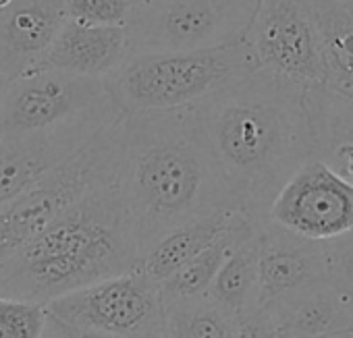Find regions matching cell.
<instances>
[{"instance_id": "6da1fadb", "label": "cell", "mask_w": 353, "mask_h": 338, "mask_svg": "<svg viewBox=\"0 0 353 338\" xmlns=\"http://www.w3.org/2000/svg\"><path fill=\"white\" fill-rule=\"evenodd\" d=\"M206 149L239 208L254 220L312 158L305 89L256 69L194 106Z\"/></svg>"}, {"instance_id": "7a4b0ae2", "label": "cell", "mask_w": 353, "mask_h": 338, "mask_svg": "<svg viewBox=\"0 0 353 338\" xmlns=\"http://www.w3.org/2000/svg\"><path fill=\"white\" fill-rule=\"evenodd\" d=\"M117 189L141 253L183 224L241 210L206 149L194 108L125 114Z\"/></svg>"}, {"instance_id": "3957f363", "label": "cell", "mask_w": 353, "mask_h": 338, "mask_svg": "<svg viewBox=\"0 0 353 338\" xmlns=\"http://www.w3.org/2000/svg\"><path fill=\"white\" fill-rule=\"evenodd\" d=\"M258 69L245 36L190 52L133 54L106 81L123 114L194 108Z\"/></svg>"}, {"instance_id": "277c9868", "label": "cell", "mask_w": 353, "mask_h": 338, "mask_svg": "<svg viewBox=\"0 0 353 338\" xmlns=\"http://www.w3.org/2000/svg\"><path fill=\"white\" fill-rule=\"evenodd\" d=\"M125 143V114L100 127L81 147L0 212V264L42 235L85 196L117 185Z\"/></svg>"}, {"instance_id": "5b68a950", "label": "cell", "mask_w": 353, "mask_h": 338, "mask_svg": "<svg viewBox=\"0 0 353 338\" xmlns=\"http://www.w3.org/2000/svg\"><path fill=\"white\" fill-rule=\"evenodd\" d=\"M258 0H150L133 3L125 30L129 52H190L245 36Z\"/></svg>"}, {"instance_id": "8992f818", "label": "cell", "mask_w": 353, "mask_h": 338, "mask_svg": "<svg viewBox=\"0 0 353 338\" xmlns=\"http://www.w3.org/2000/svg\"><path fill=\"white\" fill-rule=\"evenodd\" d=\"M46 311L65 324L119 338H166L160 288L139 270L59 297L46 305Z\"/></svg>"}, {"instance_id": "52a82bcc", "label": "cell", "mask_w": 353, "mask_h": 338, "mask_svg": "<svg viewBox=\"0 0 353 338\" xmlns=\"http://www.w3.org/2000/svg\"><path fill=\"white\" fill-rule=\"evenodd\" d=\"M114 104L106 81L57 69H32L5 85L0 139L57 129Z\"/></svg>"}, {"instance_id": "ba28073f", "label": "cell", "mask_w": 353, "mask_h": 338, "mask_svg": "<svg viewBox=\"0 0 353 338\" xmlns=\"http://www.w3.org/2000/svg\"><path fill=\"white\" fill-rule=\"evenodd\" d=\"M245 42L260 71L291 85H324L318 36L303 0H258Z\"/></svg>"}, {"instance_id": "9c48e42d", "label": "cell", "mask_w": 353, "mask_h": 338, "mask_svg": "<svg viewBox=\"0 0 353 338\" xmlns=\"http://www.w3.org/2000/svg\"><path fill=\"white\" fill-rule=\"evenodd\" d=\"M268 220L295 235L330 241L353 229V185L310 158L270 204Z\"/></svg>"}, {"instance_id": "30bf717a", "label": "cell", "mask_w": 353, "mask_h": 338, "mask_svg": "<svg viewBox=\"0 0 353 338\" xmlns=\"http://www.w3.org/2000/svg\"><path fill=\"white\" fill-rule=\"evenodd\" d=\"M117 116H123V112L117 104H110L50 131L0 139V212Z\"/></svg>"}, {"instance_id": "8fae6325", "label": "cell", "mask_w": 353, "mask_h": 338, "mask_svg": "<svg viewBox=\"0 0 353 338\" xmlns=\"http://www.w3.org/2000/svg\"><path fill=\"white\" fill-rule=\"evenodd\" d=\"M326 282V247L270 220L258 229V307Z\"/></svg>"}, {"instance_id": "7c38bea8", "label": "cell", "mask_w": 353, "mask_h": 338, "mask_svg": "<svg viewBox=\"0 0 353 338\" xmlns=\"http://www.w3.org/2000/svg\"><path fill=\"white\" fill-rule=\"evenodd\" d=\"M65 21L63 0H13L0 9V79L36 69Z\"/></svg>"}, {"instance_id": "4fadbf2b", "label": "cell", "mask_w": 353, "mask_h": 338, "mask_svg": "<svg viewBox=\"0 0 353 338\" xmlns=\"http://www.w3.org/2000/svg\"><path fill=\"white\" fill-rule=\"evenodd\" d=\"M129 56L125 25H85L67 19L36 69L108 79Z\"/></svg>"}, {"instance_id": "5bb4252c", "label": "cell", "mask_w": 353, "mask_h": 338, "mask_svg": "<svg viewBox=\"0 0 353 338\" xmlns=\"http://www.w3.org/2000/svg\"><path fill=\"white\" fill-rule=\"evenodd\" d=\"M312 158L353 185V98L324 85L305 89Z\"/></svg>"}, {"instance_id": "9a60e30c", "label": "cell", "mask_w": 353, "mask_h": 338, "mask_svg": "<svg viewBox=\"0 0 353 338\" xmlns=\"http://www.w3.org/2000/svg\"><path fill=\"white\" fill-rule=\"evenodd\" d=\"M243 214V210L216 212L212 216L200 218L196 222L183 224L166 233L162 239H158L150 249L141 253L137 270L152 282L160 284L183 264H188L198 253L214 245Z\"/></svg>"}, {"instance_id": "2e32d148", "label": "cell", "mask_w": 353, "mask_h": 338, "mask_svg": "<svg viewBox=\"0 0 353 338\" xmlns=\"http://www.w3.org/2000/svg\"><path fill=\"white\" fill-rule=\"evenodd\" d=\"M314 23L324 87L353 98V7L336 0H303Z\"/></svg>"}, {"instance_id": "e0dca14e", "label": "cell", "mask_w": 353, "mask_h": 338, "mask_svg": "<svg viewBox=\"0 0 353 338\" xmlns=\"http://www.w3.org/2000/svg\"><path fill=\"white\" fill-rule=\"evenodd\" d=\"M268 309L279 338H318L353 330V315L328 282L268 305Z\"/></svg>"}, {"instance_id": "ac0fdd59", "label": "cell", "mask_w": 353, "mask_h": 338, "mask_svg": "<svg viewBox=\"0 0 353 338\" xmlns=\"http://www.w3.org/2000/svg\"><path fill=\"white\" fill-rule=\"evenodd\" d=\"M260 224L262 222L254 220L250 214H243L214 245H210L208 249L198 253L194 260L183 264L176 272H172L168 278H164L158 284L164 305L172 303V301L194 299V297L206 295L212 280H214V276H216V272L221 270L223 262L229 257V253L239 243L254 237L256 231L260 229Z\"/></svg>"}, {"instance_id": "d6986e66", "label": "cell", "mask_w": 353, "mask_h": 338, "mask_svg": "<svg viewBox=\"0 0 353 338\" xmlns=\"http://www.w3.org/2000/svg\"><path fill=\"white\" fill-rule=\"evenodd\" d=\"M206 297L235 319L258 307V231L229 253Z\"/></svg>"}, {"instance_id": "ffe728a7", "label": "cell", "mask_w": 353, "mask_h": 338, "mask_svg": "<svg viewBox=\"0 0 353 338\" xmlns=\"http://www.w3.org/2000/svg\"><path fill=\"white\" fill-rule=\"evenodd\" d=\"M168 338H235V317L206 295L164 305Z\"/></svg>"}, {"instance_id": "44dd1931", "label": "cell", "mask_w": 353, "mask_h": 338, "mask_svg": "<svg viewBox=\"0 0 353 338\" xmlns=\"http://www.w3.org/2000/svg\"><path fill=\"white\" fill-rule=\"evenodd\" d=\"M326 282L353 315V229L324 241Z\"/></svg>"}, {"instance_id": "7402d4cb", "label": "cell", "mask_w": 353, "mask_h": 338, "mask_svg": "<svg viewBox=\"0 0 353 338\" xmlns=\"http://www.w3.org/2000/svg\"><path fill=\"white\" fill-rule=\"evenodd\" d=\"M46 319V305L0 299V338H40Z\"/></svg>"}, {"instance_id": "603a6c76", "label": "cell", "mask_w": 353, "mask_h": 338, "mask_svg": "<svg viewBox=\"0 0 353 338\" xmlns=\"http://www.w3.org/2000/svg\"><path fill=\"white\" fill-rule=\"evenodd\" d=\"M135 0H63L69 21L85 25H125Z\"/></svg>"}, {"instance_id": "cb8c5ba5", "label": "cell", "mask_w": 353, "mask_h": 338, "mask_svg": "<svg viewBox=\"0 0 353 338\" xmlns=\"http://www.w3.org/2000/svg\"><path fill=\"white\" fill-rule=\"evenodd\" d=\"M235 338H279L274 317L268 307H254L235 319Z\"/></svg>"}, {"instance_id": "d4e9b609", "label": "cell", "mask_w": 353, "mask_h": 338, "mask_svg": "<svg viewBox=\"0 0 353 338\" xmlns=\"http://www.w3.org/2000/svg\"><path fill=\"white\" fill-rule=\"evenodd\" d=\"M48 317L52 319V324L61 330V334L65 338H119V336H112V334H106V332H98V330H90V328H77V326H71V324H65L57 317H52L48 313Z\"/></svg>"}, {"instance_id": "484cf974", "label": "cell", "mask_w": 353, "mask_h": 338, "mask_svg": "<svg viewBox=\"0 0 353 338\" xmlns=\"http://www.w3.org/2000/svg\"><path fill=\"white\" fill-rule=\"evenodd\" d=\"M40 338H65L63 334H61V330L52 324V319L48 317L46 319V326H44V330H42V334H40Z\"/></svg>"}, {"instance_id": "4316f807", "label": "cell", "mask_w": 353, "mask_h": 338, "mask_svg": "<svg viewBox=\"0 0 353 338\" xmlns=\"http://www.w3.org/2000/svg\"><path fill=\"white\" fill-rule=\"evenodd\" d=\"M318 338H353V330L341 332V334H330V336H318Z\"/></svg>"}, {"instance_id": "83f0119b", "label": "cell", "mask_w": 353, "mask_h": 338, "mask_svg": "<svg viewBox=\"0 0 353 338\" xmlns=\"http://www.w3.org/2000/svg\"><path fill=\"white\" fill-rule=\"evenodd\" d=\"M13 3V0H0V9H5V7H9Z\"/></svg>"}, {"instance_id": "f1b7e54d", "label": "cell", "mask_w": 353, "mask_h": 338, "mask_svg": "<svg viewBox=\"0 0 353 338\" xmlns=\"http://www.w3.org/2000/svg\"><path fill=\"white\" fill-rule=\"evenodd\" d=\"M336 3H343V5H347V7H353V0H336Z\"/></svg>"}, {"instance_id": "f546056e", "label": "cell", "mask_w": 353, "mask_h": 338, "mask_svg": "<svg viewBox=\"0 0 353 338\" xmlns=\"http://www.w3.org/2000/svg\"><path fill=\"white\" fill-rule=\"evenodd\" d=\"M5 85H7V83H5L3 79H0V98H3V92H5Z\"/></svg>"}, {"instance_id": "4dcf8cb0", "label": "cell", "mask_w": 353, "mask_h": 338, "mask_svg": "<svg viewBox=\"0 0 353 338\" xmlns=\"http://www.w3.org/2000/svg\"><path fill=\"white\" fill-rule=\"evenodd\" d=\"M135 3H150V0H135Z\"/></svg>"}, {"instance_id": "1f68e13d", "label": "cell", "mask_w": 353, "mask_h": 338, "mask_svg": "<svg viewBox=\"0 0 353 338\" xmlns=\"http://www.w3.org/2000/svg\"><path fill=\"white\" fill-rule=\"evenodd\" d=\"M166 338H168V336H166Z\"/></svg>"}]
</instances>
